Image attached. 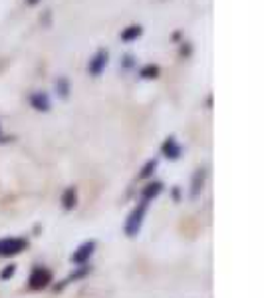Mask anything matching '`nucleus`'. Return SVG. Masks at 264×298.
Wrapping results in <instances>:
<instances>
[{
  "label": "nucleus",
  "instance_id": "obj_1",
  "mask_svg": "<svg viewBox=\"0 0 264 298\" xmlns=\"http://www.w3.org/2000/svg\"><path fill=\"white\" fill-rule=\"evenodd\" d=\"M147 205H149V201L141 199V203L135 207V211H133L131 215H129L127 225H125V233H127L129 237H135V235L139 233L141 223H143V217H145V211H147Z\"/></svg>",
  "mask_w": 264,
  "mask_h": 298
},
{
  "label": "nucleus",
  "instance_id": "obj_2",
  "mask_svg": "<svg viewBox=\"0 0 264 298\" xmlns=\"http://www.w3.org/2000/svg\"><path fill=\"white\" fill-rule=\"evenodd\" d=\"M50 280H52L50 270H48V268H42V266H36V268L32 270L28 282H30V288H32V290H42V288L48 286Z\"/></svg>",
  "mask_w": 264,
  "mask_h": 298
},
{
  "label": "nucleus",
  "instance_id": "obj_3",
  "mask_svg": "<svg viewBox=\"0 0 264 298\" xmlns=\"http://www.w3.org/2000/svg\"><path fill=\"white\" fill-rule=\"evenodd\" d=\"M24 239H0V257H12L24 251Z\"/></svg>",
  "mask_w": 264,
  "mask_h": 298
},
{
  "label": "nucleus",
  "instance_id": "obj_4",
  "mask_svg": "<svg viewBox=\"0 0 264 298\" xmlns=\"http://www.w3.org/2000/svg\"><path fill=\"white\" fill-rule=\"evenodd\" d=\"M108 50H97L92 60H90V64H88V72L92 76H99L103 70H105V66H108Z\"/></svg>",
  "mask_w": 264,
  "mask_h": 298
},
{
  "label": "nucleus",
  "instance_id": "obj_5",
  "mask_svg": "<svg viewBox=\"0 0 264 298\" xmlns=\"http://www.w3.org/2000/svg\"><path fill=\"white\" fill-rule=\"evenodd\" d=\"M94 249H95V242L94 241H90V242H84L77 251H75L74 255H72V261L77 262V264H82V262H86L90 257H92V253H94Z\"/></svg>",
  "mask_w": 264,
  "mask_h": 298
},
{
  "label": "nucleus",
  "instance_id": "obj_6",
  "mask_svg": "<svg viewBox=\"0 0 264 298\" xmlns=\"http://www.w3.org/2000/svg\"><path fill=\"white\" fill-rule=\"evenodd\" d=\"M30 104H32V108L38 110V112H48V110H50V100H48V95H46L44 92L32 93Z\"/></svg>",
  "mask_w": 264,
  "mask_h": 298
},
{
  "label": "nucleus",
  "instance_id": "obj_7",
  "mask_svg": "<svg viewBox=\"0 0 264 298\" xmlns=\"http://www.w3.org/2000/svg\"><path fill=\"white\" fill-rule=\"evenodd\" d=\"M141 34H143V28H141L139 24H133V26H127V28L121 32V40H123V42H133V40H137Z\"/></svg>",
  "mask_w": 264,
  "mask_h": 298
},
{
  "label": "nucleus",
  "instance_id": "obj_8",
  "mask_svg": "<svg viewBox=\"0 0 264 298\" xmlns=\"http://www.w3.org/2000/svg\"><path fill=\"white\" fill-rule=\"evenodd\" d=\"M203 183H205V171L197 169V173L193 175V189H191V197H197L203 191Z\"/></svg>",
  "mask_w": 264,
  "mask_h": 298
},
{
  "label": "nucleus",
  "instance_id": "obj_9",
  "mask_svg": "<svg viewBox=\"0 0 264 298\" xmlns=\"http://www.w3.org/2000/svg\"><path fill=\"white\" fill-rule=\"evenodd\" d=\"M163 153L171 157V159H177L179 155H181V147L177 145V141H175V137H169L165 143H163Z\"/></svg>",
  "mask_w": 264,
  "mask_h": 298
},
{
  "label": "nucleus",
  "instance_id": "obj_10",
  "mask_svg": "<svg viewBox=\"0 0 264 298\" xmlns=\"http://www.w3.org/2000/svg\"><path fill=\"white\" fill-rule=\"evenodd\" d=\"M62 203H64L66 209H74L75 207V189L74 187H70V189L64 191V195H62Z\"/></svg>",
  "mask_w": 264,
  "mask_h": 298
},
{
  "label": "nucleus",
  "instance_id": "obj_11",
  "mask_svg": "<svg viewBox=\"0 0 264 298\" xmlns=\"http://www.w3.org/2000/svg\"><path fill=\"white\" fill-rule=\"evenodd\" d=\"M139 76H141V78H145V80H153V78H157V76H159V66L147 64V66H143V68L139 70Z\"/></svg>",
  "mask_w": 264,
  "mask_h": 298
},
{
  "label": "nucleus",
  "instance_id": "obj_12",
  "mask_svg": "<svg viewBox=\"0 0 264 298\" xmlns=\"http://www.w3.org/2000/svg\"><path fill=\"white\" fill-rule=\"evenodd\" d=\"M161 183H151V185L145 187V191H143V199L145 201H149V199H153V197H157L159 193H161Z\"/></svg>",
  "mask_w": 264,
  "mask_h": 298
},
{
  "label": "nucleus",
  "instance_id": "obj_13",
  "mask_svg": "<svg viewBox=\"0 0 264 298\" xmlns=\"http://www.w3.org/2000/svg\"><path fill=\"white\" fill-rule=\"evenodd\" d=\"M68 92H70V84L66 78H58L56 80V93H60L62 97H68Z\"/></svg>",
  "mask_w": 264,
  "mask_h": 298
},
{
  "label": "nucleus",
  "instance_id": "obj_14",
  "mask_svg": "<svg viewBox=\"0 0 264 298\" xmlns=\"http://www.w3.org/2000/svg\"><path fill=\"white\" fill-rule=\"evenodd\" d=\"M155 167H157V161L153 159V161H149V163L145 165V169L141 171V175H139V177H141V179H143V177H149V175H151V171H153V169H155Z\"/></svg>",
  "mask_w": 264,
  "mask_h": 298
},
{
  "label": "nucleus",
  "instance_id": "obj_15",
  "mask_svg": "<svg viewBox=\"0 0 264 298\" xmlns=\"http://www.w3.org/2000/svg\"><path fill=\"white\" fill-rule=\"evenodd\" d=\"M10 275H14V266H10V268H6L4 272H2V277L6 279V277H10Z\"/></svg>",
  "mask_w": 264,
  "mask_h": 298
},
{
  "label": "nucleus",
  "instance_id": "obj_16",
  "mask_svg": "<svg viewBox=\"0 0 264 298\" xmlns=\"http://www.w3.org/2000/svg\"><path fill=\"white\" fill-rule=\"evenodd\" d=\"M40 0H26V4H30V6H34V4H38Z\"/></svg>",
  "mask_w": 264,
  "mask_h": 298
}]
</instances>
